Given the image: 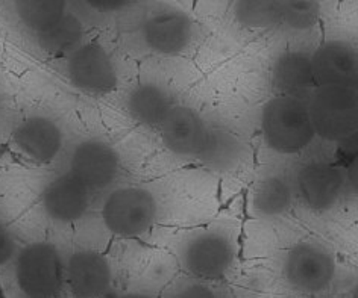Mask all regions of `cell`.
Instances as JSON below:
<instances>
[{"label": "cell", "instance_id": "8992f818", "mask_svg": "<svg viewBox=\"0 0 358 298\" xmlns=\"http://www.w3.org/2000/svg\"><path fill=\"white\" fill-rule=\"evenodd\" d=\"M234 262V242L229 234L220 230L196 233L181 248V265L187 273L202 280L223 278Z\"/></svg>", "mask_w": 358, "mask_h": 298}, {"label": "cell", "instance_id": "ffe728a7", "mask_svg": "<svg viewBox=\"0 0 358 298\" xmlns=\"http://www.w3.org/2000/svg\"><path fill=\"white\" fill-rule=\"evenodd\" d=\"M14 11L34 37L52 29L70 13L64 0H20L14 3Z\"/></svg>", "mask_w": 358, "mask_h": 298}, {"label": "cell", "instance_id": "d6986e66", "mask_svg": "<svg viewBox=\"0 0 358 298\" xmlns=\"http://www.w3.org/2000/svg\"><path fill=\"white\" fill-rule=\"evenodd\" d=\"M293 197V185L287 177L281 174L266 176L255 185L252 209L262 218H278L289 212Z\"/></svg>", "mask_w": 358, "mask_h": 298}, {"label": "cell", "instance_id": "d4e9b609", "mask_svg": "<svg viewBox=\"0 0 358 298\" xmlns=\"http://www.w3.org/2000/svg\"><path fill=\"white\" fill-rule=\"evenodd\" d=\"M167 298H217L208 286L202 283H187L179 286Z\"/></svg>", "mask_w": 358, "mask_h": 298}, {"label": "cell", "instance_id": "cb8c5ba5", "mask_svg": "<svg viewBox=\"0 0 358 298\" xmlns=\"http://www.w3.org/2000/svg\"><path fill=\"white\" fill-rule=\"evenodd\" d=\"M17 251H19V248H17V242L13 232L5 224L0 223V267L10 264L15 258Z\"/></svg>", "mask_w": 358, "mask_h": 298}, {"label": "cell", "instance_id": "484cf974", "mask_svg": "<svg viewBox=\"0 0 358 298\" xmlns=\"http://www.w3.org/2000/svg\"><path fill=\"white\" fill-rule=\"evenodd\" d=\"M132 5L134 2H128V0H92V2H87V6H90V10L97 14L120 13L128 10Z\"/></svg>", "mask_w": 358, "mask_h": 298}, {"label": "cell", "instance_id": "2e32d148", "mask_svg": "<svg viewBox=\"0 0 358 298\" xmlns=\"http://www.w3.org/2000/svg\"><path fill=\"white\" fill-rule=\"evenodd\" d=\"M127 111L134 120L149 128H159L176 106L172 93L155 82H141L127 96Z\"/></svg>", "mask_w": 358, "mask_h": 298}, {"label": "cell", "instance_id": "5b68a950", "mask_svg": "<svg viewBox=\"0 0 358 298\" xmlns=\"http://www.w3.org/2000/svg\"><path fill=\"white\" fill-rule=\"evenodd\" d=\"M282 274L293 291L320 294L336 278V259L319 244L301 242L293 246L284 258Z\"/></svg>", "mask_w": 358, "mask_h": 298}, {"label": "cell", "instance_id": "8fae6325", "mask_svg": "<svg viewBox=\"0 0 358 298\" xmlns=\"http://www.w3.org/2000/svg\"><path fill=\"white\" fill-rule=\"evenodd\" d=\"M64 280L75 298H102L113 285V268L102 253L80 248L64 262Z\"/></svg>", "mask_w": 358, "mask_h": 298}, {"label": "cell", "instance_id": "e0dca14e", "mask_svg": "<svg viewBox=\"0 0 358 298\" xmlns=\"http://www.w3.org/2000/svg\"><path fill=\"white\" fill-rule=\"evenodd\" d=\"M272 85L280 93L278 96L292 97H299L316 85L311 53L290 50L276 58L272 67Z\"/></svg>", "mask_w": 358, "mask_h": 298}, {"label": "cell", "instance_id": "6da1fadb", "mask_svg": "<svg viewBox=\"0 0 358 298\" xmlns=\"http://www.w3.org/2000/svg\"><path fill=\"white\" fill-rule=\"evenodd\" d=\"M262 133L266 146L280 155H298L315 140L308 105L301 97L276 96L262 111Z\"/></svg>", "mask_w": 358, "mask_h": 298}, {"label": "cell", "instance_id": "9a60e30c", "mask_svg": "<svg viewBox=\"0 0 358 298\" xmlns=\"http://www.w3.org/2000/svg\"><path fill=\"white\" fill-rule=\"evenodd\" d=\"M41 207L49 220L58 224L79 221L90 207V191L67 173L44 188Z\"/></svg>", "mask_w": 358, "mask_h": 298}, {"label": "cell", "instance_id": "4fadbf2b", "mask_svg": "<svg viewBox=\"0 0 358 298\" xmlns=\"http://www.w3.org/2000/svg\"><path fill=\"white\" fill-rule=\"evenodd\" d=\"M13 144L24 158L38 164H48L59 155L64 133L50 117L31 115L15 126Z\"/></svg>", "mask_w": 358, "mask_h": 298}, {"label": "cell", "instance_id": "7a4b0ae2", "mask_svg": "<svg viewBox=\"0 0 358 298\" xmlns=\"http://www.w3.org/2000/svg\"><path fill=\"white\" fill-rule=\"evenodd\" d=\"M14 277L28 298H55L64 283V260L52 242H31L17 251Z\"/></svg>", "mask_w": 358, "mask_h": 298}, {"label": "cell", "instance_id": "603a6c76", "mask_svg": "<svg viewBox=\"0 0 358 298\" xmlns=\"http://www.w3.org/2000/svg\"><path fill=\"white\" fill-rule=\"evenodd\" d=\"M236 19L248 28L278 26V5L266 0H246L236 3Z\"/></svg>", "mask_w": 358, "mask_h": 298}, {"label": "cell", "instance_id": "30bf717a", "mask_svg": "<svg viewBox=\"0 0 358 298\" xmlns=\"http://www.w3.org/2000/svg\"><path fill=\"white\" fill-rule=\"evenodd\" d=\"M158 129L161 141L172 155L198 161L208 141L211 124L192 107L176 105Z\"/></svg>", "mask_w": 358, "mask_h": 298}, {"label": "cell", "instance_id": "44dd1931", "mask_svg": "<svg viewBox=\"0 0 358 298\" xmlns=\"http://www.w3.org/2000/svg\"><path fill=\"white\" fill-rule=\"evenodd\" d=\"M84 24L75 14L69 13L52 29L35 37L38 46L50 55H70L83 44Z\"/></svg>", "mask_w": 358, "mask_h": 298}, {"label": "cell", "instance_id": "7c38bea8", "mask_svg": "<svg viewBox=\"0 0 358 298\" xmlns=\"http://www.w3.org/2000/svg\"><path fill=\"white\" fill-rule=\"evenodd\" d=\"M194 37V26L189 15L178 10H164L152 14L141 28L146 47L157 55H181Z\"/></svg>", "mask_w": 358, "mask_h": 298}, {"label": "cell", "instance_id": "ac0fdd59", "mask_svg": "<svg viewBox=\"0 0 358 298\" xmlns=\"http://www.w3.org/2000/svg\"><path fill=\"white\" fill-rule=\"evenodd\" d=\"M246 156L245 142L227 129L211 126L210 137L198 158L205 167L214 171H232L243 164Z\"/></svg>", "mask_w": 358, "mask_h": 298}, {"label": "cell", "instance_id": "4316f807", "mask_svg": "<svg viewBox=\"0 0 358 298\" xmlns=\"http://www.w3.org/2000/svg\"><path fill=\"white\" fill-rule=\"evenodd\" d=\"M117 298H155V297H152V295H149V294H146V292L132 291V292H124V294L119 295Z\"/></svg>", "mask_w": 358, "mask_h": 298}, {"label": "cell", "instance_id": "277c9868", "mask_svg": "<svg viewBox=\"0 0 358 298\" xmlns=\"http://www.w3.org/2000/svg\"><path fill=\"white\" fill-rule=\"evenodd\" d=\"M158 206L154 194L143 186H122L106 195L102 221L119 238L143 237L154 225Z\"/></svg>", "mask_w": 358, "mask_h": 298}, {"label": "cell", "instance_id": "83f0119b", "mask_svg": "<svg viewBox=\"0 0 358 298\" xmlns=\"http://www.w3.org/2000/svg\"><path fill=\"white\" fill-rule=\"evenodd\" d=\"M0 106H2V100H0Z\"/></svg>", "mask_w": 358, "mask_h": 298}, {"label": "cell", "instance_id": "9c48e42d", "mask_svg": "<svg viewBox=\"0 0 358 298\" xmlns=\"http://www.w3.org/2000/svg\"><path fill=\"white\" fill-rule=\"evenodd\" d=\"M293 191L313 212H327L340 202L346 189V174L328 162H310L294 176Z\"/></svg>", "mask_w": 358, "mask_h": 298}, {"label": "cell", "instance_id": "52a82bcc", "mask_svg": "<svg viewBox=\"0 0 358 298\" xmlns=\"http://www.w3.org/2000/svg\"><path fill=\"white\" fill-rule=\"evenodd\" d=\"M119 173V153L103 140L87 138L79 141L69 156L67 174L78 180L90 193L108 188Z\"/></svg>", "mask_w": 358, "mask_h": 298}, {"label": "cell", "instance_id": "3957f363", "mask_svg": "<svg viewBox=\"0 0 358 298\" xmlns=\"http://www.w3.org/2000/svg\"><path fill=\"white\" fill-rule=\"evenodd\" d=\"M307 105L316 137L340 144L357 137L358 97L355 88L317 87Z\"/></svg>", "mask_w": 358, "mask_h": 298}, {"label": "cell", "instance_id": "ba28073f", "mask_svg": "<svg viewBox=\"0 0 358 298\" xmlns=\"http://www.w3.org/2000/svg\"><path fill=\"white\" fill-rule=\"evenodd\" d=\"M66 75L71 85L87 94L110 93L119 80L113 57L96 43H83L67 55Z\"/></svg>", "mask_w": 358, "mask_h": 298}, {"label": "cell", "instance_id": "5bb4252c", "mask_svg": "<svg viewBox=\"0 0 358 298\" xmlns=\"http://www.w3.org/2000/svg\"><path fill=\"white\" fill-rule=\"evenodd\" d=\"M313 75L317 87L355 88L358 79L357 52L351 44L328 41L311 53Z\"/></svg>", "mask_w": 358, "mask_h": 298}, {"label": "cell", "instance_id": "7402d4cb", "mask_svg": "<svg viewBox=\"0 0 358 298\" xmlns=\"http://www.w3.org/2000/svg\"><path fill=\"white\" fill-rule=\"evenodd\" d=\"M278 5V26L292 31H308L320 15V6L313 0H282Z\"/></svg>", "mask_w": 358, "mask_h": 298}]
</instances>
